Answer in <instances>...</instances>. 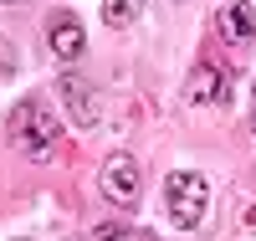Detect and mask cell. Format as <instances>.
I'll list each match as a JSON object with an SVG mask.
<instances>
[{
	"label": "cell",
	"mask_w": 256,
	"mask_h": 241,
	"mask_svg": "<svg viewBox=\"0 0 256 241\" xmlns=\"http://www.w3.org/2000/svg\"><path fill=\"white\" fill-rule=\"evenodd\" d=\"M6 139L16 154H26V159H46L56 139H62V118L52 113V103L46 98H20L10 108V118H6Z\"/></svg>",
	"instance_id": "obj_1"
},
{
	"label": "cell",
	"mask_w": 256,
	"mask_h": 241,
	"mask_svg": "<svg viewBox=\"0 0 256 241\" xmlns=\"http://www.w3.org/2000/svg\"><path fill=\"white\" fill-rule=\"evenodd\" d=\"M0 77H16V52H10V41H0Z\"/></svg>",
	"instance_id": "obj_10"
},
{
	"label": "cell",
	"mask_w": 256,
	"mask_h": 241,
	"mask_svg": "<svg viewBox=\"0 0 256 241\" xmlns=\"http://www.w3.org/2000/svg\"><path fill=\"white\" fill-rule=\"evenodd\" d=\"M46 47L56 62H77L82 52H88V31H82V21L77 16H52V26H46Z\"/></svg>",
	"instance_id": "obj_7"
},
{
	"label": "cell",
	"mask_w": 256,
	"mask_h": 241,
	"mask_svg": "<svg viewBox=\"0 0 256 241\" xmlns=\"http://www.w3.org/2000/svg\"><path fill=\"white\" fill-rule=\"evenodd\" d=\"M92 241H138V231L123 226V221H102V226L92 231Z\"/></svg>",
	"instance_id": "obj_9"
},
{
	"label": "cell",
	"mask_w": 256,
	"mask_h": 241,
	"mask_svg": "<svg viewBox=\"0 0 256 241\" xmlns=\"http://www.w3.org/2000/svg\"><path fill=\"white\" fill-rule=\"evenodd\" d=\"M98 190H102V200L118 205V210H134L138 205V195H144V169L134 154H108L98 169Z\"/></svg>",
	"instance_id": "obj_3"
},
{
	"label": "cell",
	"mask_w": 256,
	"mask_h": 241,
	"mask_svg": "<svg viewBox=\"0 0 256 241\" xmlns=\"http://www.w3.org/2000/svg\"><path fill=\"white\" fill-rule=\"evenodd\" d=\"M216 31L226 47H251L256 41V11L246 6V0H226V6L216 11Z\"/></svg>",
	"instance_id": "obj_6"
},
{
	"label": "cell",
	"mask_w": 256,
	"mask_h": 241,
	"mask_svg": "<svg viewBox=\"0 0 256 241\" xmlns=\"http://www.w3.org/2000/svg\"><path fill=\"white\" fill-rule=\"evenodd\" d=\"M226 98H230V77L216 67V62H200V67L190 72V82H184V103L216 108V103H226Z\"/></svg>",
	"instance_id": "obj_5"
},
{
	"label": "cell",
	"mask_w": 256,
	"mask_h": 241,
	"mask_svg": "<svg viewBox=\"0 0 256 241\" xmlns=\"http://www.w3.org/2000/svg\"><path fill=\"white\" fill-rule=\"evenodd\" d=\"M210 210V180L195 169H174L164 180V215L174 221L180 231H195Z\"/></svg>",
	"instance_id": "obj_2"
},
{
	"label": "cell",
	"mask_w": 256,
	"mask_h": 241,
	"mask_svg": "<svg viewBox=\"0 0 256 241\" xmlns=\"http://www.w3.org/2000/svg\"><path fill=\"white\" fill-rule=\"evenodd\" d=\"M251 134H256V93H251Z\"/></svg>",
	"instance_id": "obj_11"
},
{
	"label": "cell",
	"mask_w": 256,
	"mask_h": 241,
	"mask_svg": "<svg viewBox=\"0 0 256 241\" xmlns=\"http://www.w3.org/2000/svg\"><path fill=\"white\" fill-rule=\"evenodd\" d=\"M134 16H138V0H102V21H108L113 31L134 26Z\"/></svg>",
	"instance_id": "obj_8"
},
{
	"label": "cell",
	"mask_w": 256,
	"mask_h": 241,
	"mask_svg": "<svg viewBox=\"0 0 256 241\" xmlns=\"http://www.w3.org/2000/svg\"><path fill=\"white\" fill-rule=\"evenodd\" d=\"M56 93H62V103H67V113H72L77 128H98L102 103H98V93H92L77 72H62V77H56Z\"/></svg>",
	"instance_id": "obj_4"
}]
</instances>
